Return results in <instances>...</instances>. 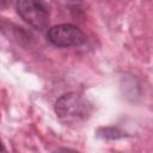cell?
Listing matches in <instances>:
<instances>
[{"label":"cell","mask_w":153,"mask_h":153,"mask_svg":"<svg viewBox=\"0 0 153 153\" xmlns=\"http://www.w3.org/2000/svg\"><path fill=\"white\" fill-rule=\"evenodd\" d=\"M55 112L65 124L75 126L85 122L90 117L91 105L81 96L69 92L56 100Z\"/></svg>","instance_id":"obj_1"},{"label":"cell","mask_w":153,"mask_h":153,"mask_svg":"<svg viewBox=\"0 0 153 153\" xmlns=\"http://www.w3.org/2000/svg\"><path fill=\"white\" fill-rule=\"evenodd\" d=\"M18 14L24 22L36 30H44L49 24V12L47 7L38 1L19 0L16 4Z\"/></svg>","instance_id":"obj_2"},{"label":"cell","mask_w":153,"mask_h":153,"mask_svg":"<svg viewBox=\"0 0 153 153\" xmlns=\"http://www.w3.org/2000/svg\"><path fill=\"white\" fill-rule=\"evenodd\" d=\"M47 38L53 45L61 48L81 45L86 41L85 33L72 24H59L50 27L47 32Z\"/></svg>","instance_id":"obj_3"},{"label":"cell","mask_w":153,"mask_h":153,"mask_svg":"<svg viewBox=\"0 0 153 153\" xmlns=\"http://www.w3.org/2000/svg\"><path fill=\"white\" fill-rule=\"evenodd\" d=\"M54 153H79L78 151H74V149H71V148H65V147H62V148H57Z\"/></svg>","instance_id":"obj_4"}]
</instances>
